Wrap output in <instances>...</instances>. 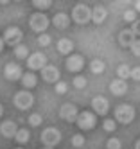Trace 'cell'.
<instances>
[{"label": "cell", "instance_id": "1", "mask_svg": "<svg viewBox=\"0 0 140 149\" xmlns=\"http://www.w3.org/2000/svg\"><path fill=\"white\" fill-rule=\"evenodd\" d=\"M49 24H50V20H49V16L45 15V13H32L31 15V18H29V27L34 31V33H45V29L49 27Z\"/></svg>", "mask_w": 140, "mask_h": 149}, {"label": "cell", "instance_id": "26", "mask_svg": "<svg viewBox=\"0 0 140 149\" xmlns=\"http://www.w3.org/2000/svg\"><path fill=\"white\" fill-rule=\"evenodd\" d=\"M32 6L36 9H40V13H43V11H47V9L52 7V0H34Z\"/></svg>", "mask_w": 140, "mask_h": 149}, {"label": "cell", "instance_id": "38", "mask_svg": "<svg viewBox=\"0 0 140 149\" xmlns=\"http://www.w3.org/2000/svg\"><path fill=\"white\" fill-rule=\"evenodd\" d=\"M138 146H140V142L137 140V142H135V149H138Z\"/></svg>", "mask_w": 140, "mask_h": 149}, {"label": "cell", "instance_id": "7", "mask_svg": "<svg viewBox=\"0 0 140 149\" xmlns=\"http://www.w3.org/2000/svg\"><path fill=\"white\" fill-rule=\"evenodd\" d=\"M4 43L11 45V47H16L22 43V40H24V33H22V29L20 27H15V25H11L4 31Z\"/></svg>", "mask_w": 140, "mask_h": 149}, {"label": "cell", "instance_id": "29", "mask_svg": "<svg viewBox=\"0 0 140 149\" xmlns=\"http://www.w3.org/2000/svg\"><path fill=\"white\" fill-rule=\"evenodd\" d=\"M106 147H108V149H122V144H120V140H118V138L111 136V138H108Z\"/></svg>", "mask_w": 140, "mask_h": 149}, {"label": "cell", "instance_id": "12", "mask_svg": "<svg viewBox=\"0 0 140 149\" xmlns=\"http://www.w3.org/2000/svg\"><path fill=\"white\" fill-rule=\"evenodd\" d=\"M22 74H24L22 72V67L18 65V63H15V61L7 63L6 68H4V76H6L7 81H18L22 77Z\"/></svg>", "mask_w": 140, "mask_h": 149}, {"label": "cell", "instance_id": "24", "mask_svg": "<svg viewBox=\"0 0 140 149\" xmlns=\"http://www.w3.org/2000/svg\"><path fill=\"white\" fill-rule=\"evenodd\" d=\"M129 74H131V67H129V65H126V63L118 65V68H117V76H118V79H122V81L129 79Z\"/></svg>", "mask_w": 140, "mask_h": 149}, {"label": "cell", "instance_id": "35", "mask_svg": "<svg viewBox=\"0 0 140 149\" xmlns=\"http://www.w3.org/2000/svg\"><path fill=\"white\" fill-rule=\"evenodd\" d=\"M138 74H140V68H138V67H135V68H131V74H129V77H131L133 81H138V77H140Z\"/></svg>", "mask_w": 140, "mask_h": 149}, {"label": "cell", "instance_id": "11", "mask_svg": "<svg viewBox=\"0 0 140 149\" xmlns=\"http://www.w3.org/2000/svg\"><path fill=\"white\" fill-rule=\"evenodd\" d=\"M65 65H67V70L68 72H79L84 67V58L81 54H70V56H67Z\"/></svg>", "mask_w": 140, "mask_h": 149}, {"label": "cell", "instance_id": "19", "mask_svg": "<svg viewBox=\"0 0 140 149\" xmlns=\"http://www.w3.org/2000/svg\"><path fill=\"white\" fill-rule=\"evenodd\" d=\"M20 81H22V86H24L25 90H31V88H34L36 84H38V77H36V76H34V74H32V72L22 74Z\"/></svg>", "mask_w": 140, "mask_h": 149}, {"label": "cell", "instance_id": "34", "mask_svg": "<svg viewBox=\"0 0 140 149\" xmlns=\"http://www.w3.org/2000/svg\"><path fill=\"white\" fill-rule=\"evenodd\" d=\"M138 38H135V41H133V43H131V47H129V49H131V52H133V54H135V58H138V54H140V52H138Z\"/></svg>", "mask_w": 140, "mask_h": 149}, {"label": "cell", "instance_id": "10", "mask_svg": "<svg viewBox=\"0 0 140 149\" xmlns=\"http://www.w3.org/2000/svg\"><path fill=\"white\" fill-rule=\"evenodd\" d=\"M59 68L58 67H54V65H45L41 68V77H43V81L45 83H54L56 84L58 81H59Z\"/></svg>", "mask_w": 140, "mask_h": 149}, {"label": "cell", "instance_id": "14", "mask_svg": "<svg viewBox=\"0 0 140 149\" xmlns=\"http://www.w3.org/2000/svg\"><path fill=\"white\" fill-rule=\"evenodd\" d=\"M90 11H92V15H90V22H93V24H97V25H101L104 20H106V16H108L106 7L101 6V4H97L93 9H90Z\"/></svg>", "mask_w": 140, "mask_h": 149}, {"label": "cell", "instance_id": "5", "mask_svg": "<svg viewBox=\"0 0 140 149\" xmlns=\"http://www.w3.org/2000/svg\"><path fill=\"white\" fill-rule=\"evenodd\" d=\"M13 102H15V106H16L18 110L25 111V110H29L31 106L34 104V97H32V93H31V92H27V90H20V92L15 93Z\"/></svg>", "mask_w": 140, "mask_h": 149}, {"label": "cell", "instance_id": "3", "mask_svg": "<svg viewBox=\"0 0 140 149\" xmlns=\"http://www.w3.org/2000/svg\"><path fill=\"white\" fill-rule=\"evenodd\" d=\"M90 7L86 6V4H75L72 7V20L75 24H79V25H84V24H88L90 22Z\"/></svg>", "mask_w": 140, "mask_h": 149}, {"label": "cell", "instance_id": "4", "mask_svg": "<svg viewBox=\"0 0 140 149\" xmlns=\"http://www.w3.org/2000/svg\"><path fill=\"white\" fill-rule=\"evenodd\" d=\"M75 124L79 126V130H81V131H90V130H93L95 124H97L95 113L86 111V110L81 111V113H77V117H75Z\"/></svg>", "mask_w": 140, "mask_h": 149}, {"label": "cell", "instance_id": "20", "mask_svg": "<svg viewBox=\"0 0 140 149\" xmlns=\"http://www.w3.org/2000/svg\"><path fill=\"white\" fill-rule=\"evenodd\" d=\"M133 41H135V36L131 34V31H129V29H124V31H120V34H118V43H120V47H126V49H129Z\"/></svg>", "mask_w": 140, "mask_h": 149}, {"label": "cell", "instance_id": "30", "mask_svg": "<svg viewBox=\"0 0 140 149\" xmlns=\"http://www.w3.org/2000/svg\"><path fill=\"white\" fill-rule=\"evenodd\" d=\"M38 45H40V47H49V45H50V36H49L47 33H41V34L38 36Z\"/></svg>", "mask_w": 140, "mask_h": 149}, {"label": "cell", "instance_id": "27", "mask_svg": "<svg viewBox=\"0 0 140 149\" xmlns=\"http://www.w3.org/2000/svg\"><path fill=\"white\" fill-rule=\"evenodd\" d=\"M102 127H104V131H106V133H113V131H115V127H117V122H115L113 119H104Z\"/></svg>", "mask_w": 140, "mask_h": 149}, {"label": "cell", "instance_id": "32", "mask_svg": "<svg viewBox=\"0 0 140 149\" xmlns=\"http://www.w3.org/2000/svg\"><path fill=\"white\" fill-rule=\"evenodd\" d=\"M122 16H124L126 22H137V11L135 9H126Z\"/></svg>", "mask_w": 140, "mask_h": 149}, {"label": "cell", "instance_id": "6", "mask_svg": "<svg viewBox=\"0 0 140 149\" xmlns=\"http://www.w3.org/2000/svg\"><path fill=\"white\" fill-rule=\"evenodd\" d=\"M40 138H41V142L45 147H54L61 142V131L58 127H47V130H43Z\"/></svg>", "mask_w": 140, "mask_h": 149}, {"label": "cell", "instance_id": "31", "mask_svg": "<svg viewBox=\"0 0 140 149\" xmlns=\"http://www.w3.org/2000/svg\"><path fill=\"white\" fill-rule=\"evenodd\" d=\"M41 122H43V119H41V115H40V113H32V115L29 117V124H31L32 127H38Z\"/></svg>", "mask_w": 140, "mask_h": 149}, {"label": "cell", "instance_id": "8", "mask_svg": "<svg viewBox=\"0 0 140 149\" xmlns=\"http://www.w3.org/2000/svg\"><path fill=\"white\" fill-rule=\"evenodd\" d=\"M47 65V56L43 52H34V54H29L27 58V67L29 70H41Z\"/></svg>", "mask_w": 140, "mask_h": 149}, {"label": "cell", "instance_id": "9", "mask_svg": "<svg viewBox=\"0 0 140 149\" xmlns=\"http://www.w3.org/2000/svg\"><path fill=\"white\" fill-rule=\"evenodd\" d=\"M77 106L72 104V102H65L61 104V108H59V117L63 120H67V122H75V117H77Z\"/></svg>", "mask_w": 140, "mask_h": 149}, {"label": "cell", "instance_id": "13", "mask_svg": "<svg viewBox=\"0 0 140 149\" xmlns=\"http://www.w3.org/2000/svg\"><path fill=\"white\" fill-rule=\"evenodd\" d=\"M92 108L97 115H106L108 110H110V102H108V99L102 97V95H95L92 99Z\"/></svg>", "mask_w": 140, "mask_h": 149}, {"label": "cell", "instance_id": "23", "mask_svg": "<svg viewBox=\"0 0 140 149\" xmlns=\"http://www.w3.org/2000/svg\"><path fill=\"white\" fill-rule=\"evenodd\" d=\"M90 70H92V74H102L106 70L104 61H101V59H92L90 61Z\"/></svg>", "mask_w": 140, "mask_h": 149}, {"label": "cell", "instance_id": "37", "mask_svg": "<svg viewBox=\"0 0 140 149\" xmlns=\"http://www.w3.org/2000/svg\"><path fill=\"white\" fill-rule=\"evenodd\" d=\"M2 115H4V106L0 104V117H2Z\"/></svg>", "mask_w": 140, "mask_h": 149}, {"label": "cell", "instance_id": "2", "mask_svg": "<svg viewBox=\"0 0 140 149\" xmlns=\"http://www.w3.org/2000/svg\"><path fill=\"white\" fill-rule=\"evenodd\" d=\"M135 119V110L131 104H120L115 108V117L113 120L115 122H120V124H129Z\"/></svg>", "mask_w": 140, "mask_h": 149}, {"label": "cell", "instance_id": "17", "mask_svg": "<svg viewBox=\"0 0 140 149\" xmlns=\"http://www.w3.org/2000/svg\"><path fill=\"white\" fill-rule=\"evenodd\" d=\"M74 50V41L70 38H59L58 40V52L63 56H70Z\"/></svg>", "mask_w": 140, "mask_h": 149}, {"label": "cell", "instance_id": "21", "mask_svg": "<svg viewBox=\"0 0 140 149\" xmlns=\"http://www.w3.org/2000/svg\"><path fill=\"white\" fill-rule=\"evenodd\" d=\"M13 138H15L18 144H25V142H29V140H31V133H29L27 127H18Z\"/></svg>", "mask_w": 140, "mask_h": 149}, {"label": "cell", "instance_id": "28", "mask_svg": "<svg viewBox=\"0 0 140 149\" xmlns=\"http://www.w3.org/2000/svg\"><path fill=\"white\" fill-rule=\"evenodd\" d=\"M84 146V136L81 133L72 135V147H83Z\"/></svg>", "mask_w": 140, "mask_h": 149}, {"label": "cell", "instance_id": "36", "mask_svg": "<svg viewBox=\"0 0 140 149\" xmlns=\"http://www.w3.org/2000/svg\"><path fill=\"white\" fill-rule=\"evenodd\" d=\"M4 45H6V43H4V40H2V38H0V52H2V50H4Z\"/></svg>", "mask_w": 140, "mask_h": 149}, {"label": "cell", "instance_id": "18", "mask_svg": "<svg viewBox=\"0 0 140 149\" xmlns=\"http://www.w3.org/2000/svg\"><path fill=\"white\" fill-rule=\"evenodd\" d=\"M16 130H18V126L13 120H4L2 124H0V133H2L6 138H13Z\"/></svg>", "mask_w": 140, "mask_h": 149}, {"label": "cell", "instance_id": "33", "mask_svg": "<svg viewBox=\"0 0 140 149\" xmlns=\"http://www.w3.org/2000/svg\"><path fill=\"white\" fill-rule=\"evenodd\" d=\"M56 92L59 93V95H63V93H67L68 92V83H65V81H58L56 83Z\"/></svg>", "mask_w": 140, "mask_h": 149}, {"label": "cell", "instance_id": "25", "mask_svg": "<svg viewBox=\"0 0 140 149\" xmlns=\"http://www.w3.org/2000/svg\"><path fill=\"white\" fill-rule=\"evenodd\" d=\"M86 84H88V81H86L84 76H75L72 79V86L74 88H77V90H84L86 88Z\"/></svg>", "mask_w": 140, "mask_h": 149}, {"label": "cell", "instance_id": "16", "mask_svg": "<svg viewBox=\"0 0 140 149\" xmlns=\"http://www.w3.org/2000/svg\"><path fill=\"white\" fill-rule=\"evenodd\" d=\"M52 25L56 29H67L70 25V16L67 13H56L52 16Z\"/></svg>", "mask_w": 140, "mask_h": 149}, {"label": "cell", "instance_id": "22", "mask_svg": "<svg viewBox=\"0 0 140 149\" xmlns=\"http://www.w3.org/2000/svg\"><path fill=\"white\" fill-rule=\"evenodd\" d=\"M15 58H18V59H27L29 58V47L24 45V43L16 45L15 47Z\"/></svg>", "mask_w": 140, "mask_h": 149}, {"label": "cell", "instance_id": "40", "mask_svg": "<svg viewBox=\"0 0 140 149\" xmlns=\"http://www.w3.org/2000/svg\"><path fill=\"white\" fill-rule=\"evenodd\" d=\"M15 149H24V147H15Z\"/></svg>", "mask_w": 140, "mask_h": 149}, {"label": "cell", "instance_id": "39", "mask_svg": "<svg viewBox=\"0 0 140 149\" xmlns=\"http://www.w3.org/2000/svg\"><path fill=\"white\" fill-rule=\"evenodd\" d=\"M43 149H54V147H43Z\"/></svg>", "mask_w": 140, "mask_h": 149}, {"label": "cell", "instance_id": "15", "mask_svg": "<svg viewBox=\"0 0 140 149\" xmlns=\"http://www.w3.org/2000/svg\"><path fill=\"white\" fill-rule=\"evenodd\" d=\"M110 92H111L113 95H117V97H122V95L127 93V83L122 81V79H118V77H115V79L110 83Z\"/></svg>", "mask_w": 140, "mask_h": 149}]
</instances>
